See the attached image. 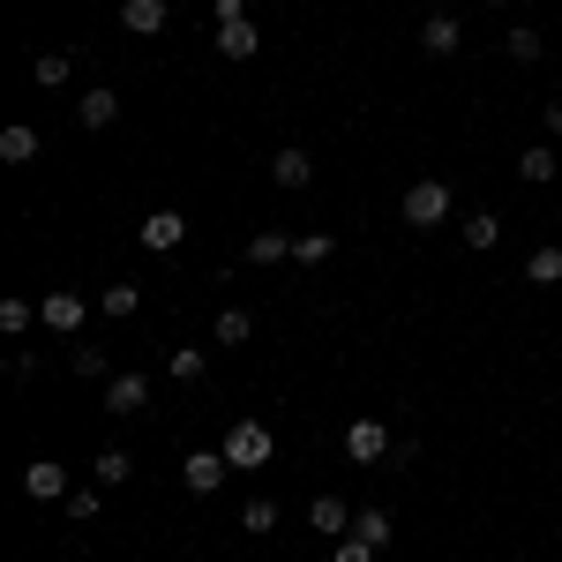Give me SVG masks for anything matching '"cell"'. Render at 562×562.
Here are the masks:
<instances>
[{
	"instance_id": "4dcf8cb0",
	"label": "cell",
	"mask_w": 562,
	"mask_h": 562,
	"mask_svg": "<svg viewBox=\"0 0 562 562\" xmlns=\"http://www.w3.org/2000/svg\"><path fill=\"white\" fill-rule=\"evenodd\" d=\"M76 375H90V383H98V375H105V352H98V346H76Z\"/></svg>"
},
{
	"instance_id": "2e32d148",
	"label": "cell",
	"mask_w": 562,
	"mask_h": 562,
	"mask_svg": "<svg viewBox=\"0 0 562 562\" xmlns=\"http://www.w3.org/2000/svg\"><path fill=\"white\" fill-rule=\"evenodd\" d=\"M31 323H38V307L23 301V293H8V301H0V338H23Z\"/></svg>"
},
{
	"instance_id": "e575fe53",
	"label": "cell",
	"mask_w": 562,
	"mask_h": 562,
	"mask_svg": "<svg viewBox=\"0 0 562 562\" xmlns=\"http://www.w3.org/2000/svg\"><path fill=\"white\" fill-rule=\"evenodd\" d=\"M510 562H525V555H510Z\"/></svg>"
},
{
	"instance_id": "30bf717a",
	"label": "cell",
	"mask_w": 562,
	"mask_h": 562,
	"mask_svg": "<svg viewBox=\"0 0 562 562\" xmlns=\"http://www.w3.org/2000/svg\"><path fill=\"white\" fill-rule=\"evenodd\" d=\"M143 405H150V383H143V375H113V383H105V413L128 420V413H143Z\"/></svg>"
},
{
	"instance_id": "6da1fadb",
	"label": "cell",
	"mask_w": 562,
	"mask_h": 562,
	"mask_svg": "<svg viewBox=\"0 0 562 562\" xmlns=\"http://www.w3.org/2000/svg\"><path fill=\"white\" fill-rule=\"evenodd\" d=\"M225 465H233V473L270 465V428H262V420H233V428H225Z\"/></svg>"
},
{
	"instance_id": "8992f818",
	"label": "cell",
	"mask_w": 562,
	"mask_h": 562,
	"mask_svg": "<svg viewBox=\"0 0 562 562\" xmlns=\"http://www.w3.org/2000/svg\"><path fill=\"white\" fill-rule=\"evenodd\" d=\"M383 450H390V428H383V420H352V428H346V458H352V465H375Z\"/></svg>"
},
{
	"instance_id": "277c9868",
	"label": "cell",
	"mask_w": 562,
	"mask_h": 562,
	"mask_svg": "<svg viewBox=\"0 0 562 562\" xmlns=\"http://www.w3.org/2000/svg\"><path fill=\"white\" fill-rule=\"evenodd\" d=\"M135 240H143L150 256H173L180 240H188V217H180V211H150V217H143V233H135Z\"/></svg>"
},
{
	"instance_id": "484cf974",
	"label": "cell",
	"mask_w": 562,
	"mask_h": 562,
	"mask_svg": "<svg viewBox=\"0 0 562 562\" xmlns=\"http://www.w3.org/2000/svg\"><path fill=\"white\" fill-rule=\"evenodd\" d=\"M240 532H256V540H262V532H278V503H262V495H256V503L240 510Z\"/></svg>"
},
{
	"instance_id": "ba28073f",
	"label": "cell",
	"mask_w": 562,
	"mask_h": 562,
	"mask_svg": "<svg viewBox=\"0 0 562 562\" xmlns=\"http://www.w3.org/2000/svg\"><path fill=\"white\" fill-rule=\"evenodd\" d=\"M23 495H31V503H68V473H60L53 458H38V465L23 473Z\"/></svg>"
},
{
	"instance_id": "83f0119b",
	"label": "cell",
	"mask_w": 562,
	"mask_h": 562,
	"mask_svg": "<svg viewBox=\"0 0 562 562\" xmlns=\"http://www.w3.org/2000/svg\"><path fill=\"white\" fill-rule=\"evenodd\" d=\"M166 375H173V383H195V375H203V352H195V346H180L173 360H166Z\"/></svg>"
},
{
	"instance_id": "e0dca14e",
	"label": "cell",
	"mask_w": 562,
	"mask_h": 562,
	"mask_svg": "<svg viewBox=\"0 0 562 562\" xmlns=\"http://www.w3.org/2000/svg\"><path fill=\"white\" fill-rule=\"evenodd\" d=\"M503 53H510V60H518V68H532V60H540V53H548V38H540V31H532V23H518V31H510V38H503Z\"/></svg>"
},
{
	"instance_id": "7402d4cb",
	"label": "cell",
	"mask_w": 562,
	"mask_h": 562,
	"mask_svg": "<svg viewBox=\"0 0 562 562\" xmlns=\"http://www.w3.org/2000/svg\"><path fill=\"white\" fill-rule=\"evenodd\" d=\"M518 173H525V180H555V173H562V158H555V150H540V143H525Z\"/></svg>"
},
{
	"instance_id": "603a6c76",
	"label": "cell",
	"mask_w": 562,
	"mask_h": 562,
	"mask_svg": "<svg viewBox=\"0 0 562 562\" xmlns=\"http://www.w3.org/2000/svg\"><path fill=\"white\" fill-rule=\"evenodd\" d=\"M525 278H532V285H562V248H532Z\"/></svg>"
},
{
	"instance_id": "ac0fdd59",
	"label": "cell",
	"mask_w": 562,
	"mask_h": 562,
	"mask_svg": "<svg viewBox=\"0 0 562 562\" xmlns=\"http://www.w3.org/2000/svg\"><path fill=\"white\" fill-rule=\"evenodd\" d=\"M68 68H76L68 53H38V60H31V83H38V90H60V83H68Z\"/></svg>"
},
{
	"instance_id": "5b68a950",
	"label": "cell",
	"mask_w": 562,
	"mask_h": 562,
	"mask_svg": "<svg viewBox=\"0 0 562 562\" xmlns=\"http://www.w3.org/2000/svg\"><path fill=\"white\" fill-rule=\"evenodd\" d=\"M225 473H233V465H225V450H188V458H180V480H188L195 495L225 487Z\"/></svg>"
},
{
	"instance_id": "d6986e66",
	"label": "cell",
	"mask_w": 562,
	"mask_h": 562,
	"mask_svg": "<svg viewBox=\"0 0 562 562\" xmlns=\"http://www.w3.org/2000/svg\"><path fill=\"white\" fill-rule=\"evenodd\" d=\"M352 532H360L368 548H390V532H397V525H390V510H352Z\"/></svg>"
},
{
	"instance_id": "cb8c5ba5",
	"label": "cell",
	"mask_w": 562,
	"mask_h": 562,
	"mask_svg": "<svg viewBox=\"0 0 562 562\" xmlns=\"http://www.w3.org/2000/svg\"><path fill=\"white\" fill-rule=\"evenodd\" d=\"M495 240H503V217H495V211L465 217V248H495Z\"/></svg>"
},
{
	"instance_id": "f1b7e54d",
	"label": "cell",
	"mask_w": 562,
	"mask_h": 562,
	"mask_svg": "<svg viewBox=\"0 0 562 562\" xmlns=\"http://www.w3.org/2000/svg\"><path fill=\"white\" fill-rule=\"evenodd\" d=\"M135 307H143V293H135V285H105V315H113V323H121V315H135Z\"/></svg>"
},
{
	"instance_id": "44dd1931",
	"label": "cell",
	"mask_w": 562,
	"mask_h": 562,
	"mask_svg": "<svg viewBox=\"0 0 562 562\" xmlns=\"http://www.w3.org/2000/svg\"><path fill=\"white\" fill-rule=\"evenodd\" d=\"M90 473H98V487H121V480L135 473V458H128V450H98V465H90Z\"/></svg>"
},
{
	"instance_id": "5bb4252c",
	"label": "cell",
	"mask_w": 562,
	"mask_h": 562,
	"mask_svg": "<svg viewBox=\"0 0 562 562\" xmlns=\"http://www.w3.org/2000/svg\"><path fill=\"white\" fill-rule=\"evenodd\" d=\"M76 121H83L90 135H98V128H113V121H121V98H113V90H83V105H76Z\"/></svg>"
},
{
	"instance_id": "4316f807",
	"label": "cell",
	"mask_w": 562,
	"mask_h": 562,
	"mask_svg": "<svg viewBox=\"0 0 562 562\" xmlns=\"http://www.w3.org/2000/svg\"><path fill=\"white\" fill-rule=\"evenodd\" d=\"M330 248H338L330 233H301V240H293V262H330Z\"/></svg>"
},
{
	"instance_id": "9a60e30c",
	"label": "cell",
	"mask_w": 562,
	"mask_h": 562,
	"mask_svg": "<svg viewBox=\"0 0 562 562\" xmlns=\"http://www.w3.org/2000/svg\"><path fill=\"white\" fill-rule=\"evenodd\" d=\"M256 338V315L248 307H217V346H248Z\"/></svg>"
},
{
	"instance_id": "836d02e7",
	"label": "cell",
	"mask_w": 562,
	"mask_h": 562,
	"mask_svg": "<svg viewBox=\"0 0 562 562\" xmlns=\"http://www.w3.org/2000/svg\"><path fill=\"white\" fill-rule=\"evenodd\" d=\"M487 8H503V0H487Z\"/></svg>"
},
{
	"instance_id": "3957f363",
	"label": "cell",
	"mask_w": 562,
	"mask_h": 562,
	"mask_svg": "<svg viewBox=\"0 0 562 562\" xmlns=\"http://www.w3.org/2000/svg\"><path fill=\"white\" fill-rule=\"evenodd\" d=\"M83 315H90V301H83V293H68V285H53V293L38 301V323H45V330H60V338L83 330Z\"/></svg>"
},
{
	"instance_id": "52a82bcc",
	"label": "cell",
	"mask_w": 562,
	"mask_h": 562,
	"mask_svg": "<svg viewBox=\"0 0 562 562\" xmlns=\"http://www.w3.org/2000/svg\"><path fill=\"white\" fill-rule=\"evenodd\" d=\"M121 23H128L135 38H158V31L173 23V8H166V0H121Z\"/></svg>"
},
{
	"instance_id": "7a4b0ae2",
	"label": "cell",
	"mask_w": 562,
	"mask_h": 562,
	"mask_svg": "<svg viewBox=\"0 0 562 562\" xmlns=\"http://www.w3.org/2000/svg\"><path fill=\"white\" fill-rule=\"evenodd\" d=\"M397 211H405V225H413V233H428V225H442V217H450V188H442V180H413Z\"/></svg>"
},
{
	"instance_id": "d6a6232c",
	"label": "cell",
	"mask_w": 562,
	"mask_h": 562,
	"mask_svg": "<svg viewBox=\"0 0 562 562\" xmlns=\"http://www.w3.org/2000/svg\"><path fill=\"white\" fill-rule=\"evenodd\" d=\"M540 121H548V128L562 135V98H555V105H540Z\"/></svg>"
},
{
	"instance_id": "8fae6325",
	"label": "cell",
	"mask_w": 562,
	"mask_h": 562,
	"mask_svg": "<svg viewBox=\"0 0 562 562\" xmlns=\"http://www.w3.org/2000/svg\"><path fill=\"white\" fill-rule=\"evenodd\" d=\"M217 53H225V60H256L262 53L256 23H248V15H240V23H217Z\"/></svg>"
},
{
	"instance_id": "f546056e",
	"label": "cell",
	"mask_w": 562,
	"mask_h": 562,
	"mask_svg": "<svg viewBox=\"0 0 562 562\" xmlns=\"http://www.w3.org/2000/svg\"><path fill=\"white\" fill-rule=\"evenodd\" d=\"M330 562H375V548H368V540H360V532H346V540H338V548H330Z\"/></svg>"
},
{
	"instance_id": "ffe728a7",
	"label": "cell",
	"mask_w": 562,
	"mask_h": 562,
	"mask_svg": "<svg viewBox=\"0 0 562 562\" xmlns=\"http://www.w3.org/2000/svg\"><path fill=\"white\" fill-rule=\"evenodd\" d=\"M0 158H8V166H31V158H38V135L31 128H0Z\"/></svg>"
},
{
	"instance_id": "7c38bea8",
	"label": "cell",
	"mask_w": 562,
	"mask_h": 562,
	"mask_svg": "<svg viewBox=\"0 0 562 562\" xmlns=\"http://www.w3.org/2000/svg\"><path fill=\"white\" fill-rule=\"evenodd\" d=\"M307 525H315L323 540H346V532H352V518H346V503H338V495H315V503H307Z\"/></svg>"
},
{
	"instance_id": "4fadbf2b",
	"label": "cell",
	"mask_w": 562,
	"mask_h": 562,
	"mask_svg": "<svg viewBox=\"0 0 562 562\" xmlns=\"http://www.w3.org/2000/svg\"><path fill=\"white\" fill-rule=\"evenodd\" d=\"M270 180H278V188H307V180H315V158H307V150H293V143H285V150H278V158H270Z\"/></svg>"
},
{
	"instance_id": "9c48e42d",
	"label": "cell",
	"mask_w": 562,
	"mask_h": 562,
	"mask_svg": "<svg viewBox=\"0 0 562 562\" xmlns=\"http://www.w3.org/2000/svg\"><path fill=\"white\" fill-rule=\"evenodd\" d=\"M458 45H465V31H458V15H428V23H420V53H435V60H450Z\"/></svg>"
},
{
	"instance_id": "d4e9b609",
	"label": "cell",
	"mask_w": 562,
	"mask_h": 562,
	"mask_svg": "<svg viewBox=\"0 0 562 562\" xmlns=\"http://www.w3.org/2000/svg\"><path fill=\"white\" fill-rule=\"evenodd\" d=\"M285 256H293L285 233H256V240H248V262H285Z\"/></svg>"
},
{
	"instance_id": "1f68e13d",
	"label": "cell",
	"mask_w": 562,
	"mask_h": 562,
	"mask_svg": "<svg viewBox=\"0 0 562 562\" xmlns=\"http://www.w3.org/2000/svg\"><path fill=\"white\" fill-rule=\"evenodd\" d=\"M68 518H76V525L98 518V495H90V487H76V495H68Z\"/></svg>"
}]
</instances>
